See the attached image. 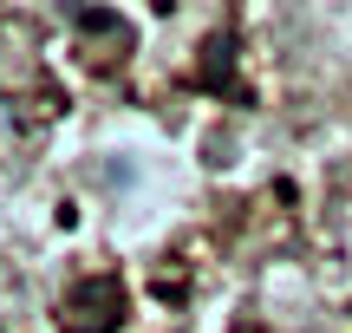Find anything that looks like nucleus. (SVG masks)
Returning a JSON list of instances; mask_svg holds the SVG:
<instances>
[{"label":"nucleus","instance_id":"nucleus-3","mask_svg":"<svg viewBox=\"0 0 352 333\" xmlns=\"http://www.w3.org/2000/svg\"><path fill=\"white\" fill-rule=\"evenodd\" d=\"M78 26H85V33H124V26H118V13H98V7H85V13H72Z\"/></svg>","mask_w":352,"mask_h":333},{"label":"nucleus","instance_id":"nucleus-2","mask_svg":"<svg viewBox=\"0 0 352 333\" xmlns=\"http://www.w3.org/2000/svg\"><path fill=\"white\" fill-rule=\"evenodd\" d=\"M228 65H235V46L215 39V46H209V65H202V85H228Z\"/></svg>","mask_w":352,"mask_h":333},{"label":"nucleus","instance_id":"nucleus-1","mask_svg":"<svg viewBox=\"0 0 352 333\" xmlns=\"http://www.w3.org/2000/svg\"><path fill=\"white\" fill-rule=\"evenodd\" d=\"M118 321H124V281L118 275H85L59 301V327L65 333H118Z\"/></svg>","mask_w":352,"mask_h":333}]
</instances>
